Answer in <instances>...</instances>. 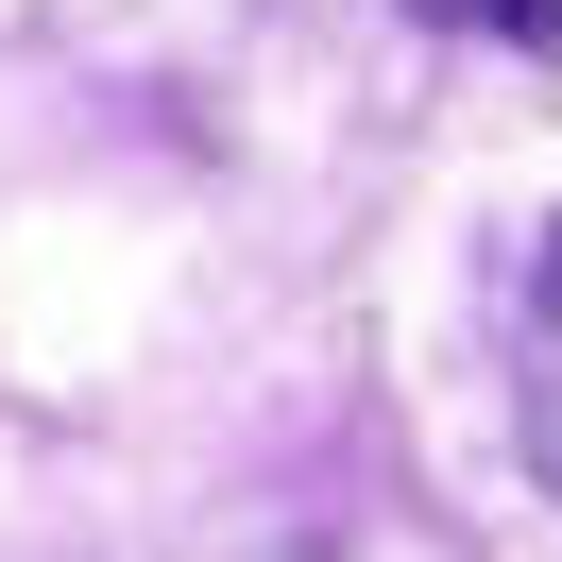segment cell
<instances>
[{
  "label": "cell",
  "mask_w": 562,
  "mask_h": 562,
  "mask_svg": "<svg viewBox=\"0 0 562 562\" xmlns=\"http://www.w3.org/2000/svg\"><path fill=\"white\" fill-rule=\"evenodd\" d=\"M528 460H546V494H562V222H546V256H528Z\"/></svg>",
  "instance_id": "obj_1"
},
{
  "label": "cell",
  "mask_w": 562,
  "mask_h": 562,
  "mask_svg": "<svg viewBox=\"0 0 562 562\" xmlns=\"http://www.w3.org/2000/svg\"><path fill=\"white\" fill-rule=\"evenodd\" d=\"M477 35H512V52H562V0H477Z\"/></svg>",
  "instance_id": "obj_2"
},
{
  "label": "cell",
  "mask_w": 562,
  "mask_h": 562,
  "mask_svg": "<svg viewBox=\"0 0 562 562\" xmlns=\"http://www.w3.org/2000/svg\"><path fill=\"white\" fill-rule=\"evenodd\" d=\"M409 18H443V35H477V0H409Z\"/></svg>",
  "instance_id": "obj_3"
}]
</instances>
